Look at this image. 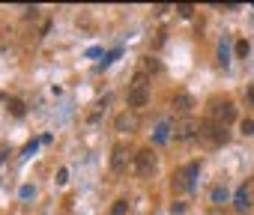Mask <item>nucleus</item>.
<instances>
[{"label":"nucleus","mask_w":254,"mask_h":215,"mask_svg":"<svg viewBox=\"0 0 254 215\" xmlns=\"http://www.w3.org/2000/svg\"><path fill=\"white\" fill-rule=\"evenodd\" d=\"M171 132H174V138H177V141H191V138H197L200 123L189 114V117H180V120L174 123V129H171Z\"/></svg>","instance_id":"20e7f679"},{"label":"nucleus","mask_w":254,"mask_h":215,"mask_svg":"<svg viewBox=\"0 0 254 215\" xmlns=\"http://www.w3.org/2000/svg\"><path fill=\"white\" fill-rule=\"evenodd\" d=\"M233 206H236V212H245V209H251V206H254V176H251L239 191H236Z\"/></svg>","instance_id":"0eeeda50"},{"label":"nucleus","mask_w":254,"mask_h":215,"mask_svg":"<svg viewBox=\"0 0 254 215\" xmlns=\"http://www.w3.org/2000/svg\"><path fill=\"white\" fill-rule=\"evenodd\" d=\"M147 81H150V78L135 75L132 84H129V108H132V111H138V108H144V105L150 102V84H147Z\"/></svg>","instance_id":"f03ea898"},{"label":"nucleus","mask_w":254,"mask_h":215,"mask_svg":"<svg viewBox=\"0 0 254 215\" xmlns=\"http://www.w3.org/2000/svg\"><path fill=\"white\" fill-rule=\"evenodd\" d=\"M245 99H248V102H251V105H254V84H251V87H248V90H245Z\"/></svg>","instance_id":"aec40b11"},{"label":"nucleus","mask_w":254,"mask_h":215,"mask_svg":"<svg viewBox=\"0 0 254 215\" xmlns=\"http://www.w3.org/2000/svg\"><path fill=\"white\" fill-rule=\"evenodd\" d=\"M6 108H9V114H12V117H24V111H27L24 102H18V99H9V105H6Z\"/></svg>","instance_id":"f8f14e48"},{"label":"nucleus","mask_w":254,"mask_h":215,"mask_svg":"<svg viewBox=\"0 0 254 215\" xmlns=\"http://www.w3.org/2000/svg\"><path fill=\"white\" fill-rule=\"evenodd\" d=\"M126 212H129V200H117L111 206V215H126Z\"/></svg>","instance_id":"4468645a"},{"label":"nucleus","mask_w":254,"mask_h":215,"mask_svg":"<svg viewBox=\"0 0 254 215\" xmlns=\"http://www.w3.org/2000/svg\"><path fill=\"white\" fill-rule=\"evenodd\" d=\"M129 147H126V144H117L114 147V153H111V167L117 170V173H123L126 167H129Z\"/></svg>","instance_id":"1a4fd4ad"},{"label":"nucleus","mask_w":254,"mask_h":215,"mask_svg":"<svg viewBox=\"0 0 254 215\" xmlns=\"http://www.w3.org/2000/svg\"><path fill=\"white\" fill-rule=\"evenodd\" d=\"M197 167H200V164H197V161H191L189 167L177 170V173H174V182H171V188H174V191H186V188L191 185V179L197 176Z\"/></svg>","instance_id":"423d86ee"},{"label":"nucleus","mask_w":254,"mask_h":215,"mask_svg":"<svg viewBox=\"0 0 254 215\" xmlns=\"http://www.w3.org/2000/svg\"><path fill=\"white\" fill-rule=\"evenodd\" d=\"M248 51H251V48H248V42H245V39H239V42H236V57H248Z\"/></svg>","instance_id":"f3484780"},{"label":"nucleus","mask_w":254,"mask_h":215,"mask_svg":"<svg viewBox=\"0 0 254 215\" xmlns=\"http://www.w3.org/2000/svg\"><path fill=\"white\" fill-rule=\"evenodd\" d=\"M114 129H117V132H123V135L138 132V117H135V111H123V114H117Z\"/></svg>","instance_id":"6e6552de"},{"label":"nucleus","mask_w":254,"mask_h":215,"mask_svg":"<svg viewBox=\"0 0 254 215\" xmlns=\"http://www.w3.org/2000/svg\"><path fill=\"white\" fill-rule=\"evenodd\" d=\"M168 132H171V126H168V123H159V129H156V141H159V144L168 141Z\"/></svg>","instance_id":"2eb2a0df"},{"label":"nucleus","mask_w":254,"mask_h":215,"mask_svg":"<svg viewBox=\"0 0 254 215\" xmlns=\"http://www.w3.org/2000/svg\"><path fill=\"white\" fill-rule=\"evenodd\" d=\"M177 12H180L183 18H191V15H194V6H189V3H180V6H177Z\"/></svg>","instance_id":"dca6fc26"},{"label":"nucleus","mask_w":254,"mask_h":215,"mask_svg":"<svg viewBox=\"0 0 254 215\" xmlns=\"http://www.w3.org/2000/svg\"><path fill=\"white\" fill-rule=\"evenodd\" d=\"M197 138H200L206 147H221V144H227L230 132H227V126H218V123L206 120V123H200V132H197Z\"/></svg>","instance_id":"f257e3e1"},{"label":"nucleus","mask_w":254,"mask_h":215,"mask_svg":"<svg viewBox=\"0 0 254 215\" xmlns=\"http://www.w3.org/2000/svg\"><path fill=\"white\" fill-rule=\"evenodd\" d=\"M174 108H177L183 117H189V111L194 108V99H191L189 93H177V96H174Z\"/></svg>","instance_id":"9d476101"},{"label":"nucleus","mask_w":254,"mask_h":215,"mask_svg":"<svg viewBox=\"0 0 254 215\" xmlns=\"http://www.w3.org/2000/svg\"><path fill=\"white\" fill-rule=\"evenodd\" d=\"M209 117H212V123L227 126V123L236 120V108H233L230 99H212V105H209Z\"/></svg>","instance_id":"7ed1b4c3"},{"label":"nucleus","mask_w":254,"mask_h":215,"mask_svg":"<svg viewBox=\"0 0 254 215\" xmlns=\"http://www.w3.org/2000/svg\"><path fill=\"white\" fill-rule=\"evenodd\" d=\"M66 179H69V170H66V167H60V170H57V185H63Z\"/></svg>","instance_id":"6ab92c4d"},{"label":"nucleus","mask_w":254,"mask_h":215,"mask_svg":"<svg viewBox=\"0 0 254 215\" xmlns=\"http://www.w3.org/2000/svg\"><path fill=\"white\" fill-rule=\"evenodd\" d=\"M132 161H135V173L138 176H153L156 173V153L147 147V150H138L135 156H132Z\"/></svg>","instance_id":"39448f33"},{"label":"nucleus","mask_w":254,"mask_h":215,"mask_svg":"<svg viewBox=\"0 0 254 215\" xmlns=\"http://www.w3.org/2000/svg\"><path fill=\"white\" fill-rule=\"evenodd\" d=\"M239 129H242V135H254V120H251V117H248V120H242V126H239Z\"/></svg>","instance_id":"a211bd4d"},{"label":"nucleus","mask_w":254,"mask_h":215,"mask_svg":"<svg viewBox=\"0 0 254 215\" xmlns=\"http://www.w3.org/2000/svg\"><path fill=\"white\" fill-rule=\"evenodd\" d=\"M209 197H212V203H224V200H227V188H224V185H215Z\"/></svg>","instance_id":"ddd939ff"},{"label":"nucleus","mask_w":254,"mask_h":215,"mask_svg":"<svg viewBox=\"0 0 254 215\" xmlns=\"http://www.w3.org/2000/svg\"><path fill=\"white\" fill-rule=\"evenodd\" d=\"M162 69V63L156 60V57H141V66H138V75H144V78H150L153 72H159Z\"/></svg>","instance_id":"9b49d317"}]
</instances>
